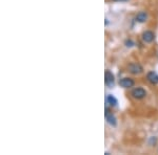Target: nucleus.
Masks as SVG:
<instances>
[{"mask_svg":"<svg viewBox=\"0 0 158 155\" xmlns=\"http://www.w3.org/2000/svg\"><path fill=\"white\" fill-rule=\"evenodd\" d=\"M104 82H106V85L111 87V86L114 85V82H115V79H114V75L112 73L110 70H106L104 72Z\"/></svg>","mask_w":158,"mask_h":155,"instance_id":"obj_3","label":"nucleus"},{"mask_svg":"<svg viewBox=\"0 0 158 155\" xmlns=\"http://www.w3.org/2000/svg\"><path fill=\"white\" fill-rule=\"evenodd\" d=\"M148 20V14L146 12H140L137 14L136 16V21L139 22V23H143Z\"/></svg>","mask_w":158,"mask_h":155,"instance_id":"obj_8","label":"nucleus"},{"mask_svg":"<svg viewBox=\"0 0 158 155\" xmlns=\"http://www.w3.org/2000/svg\"><path fill=\"white\" fill-rule=\"evenodd\" d=\"M119 84H120V86L121 87H123V88H131V87H133L134 86V80L133 79H130V78H123V79H121L120 81H119Z\"/></svg>","mask_w":158,"mask_h":155,"instance_id":"obj_4","label":"nucleus"},{"mask_svg":"<svg viewBox=\"0 0 158 155\" xmlns=\"http://www.w3.org/2000/svg\"><path fill=\"white\" fill-rule=\"evenodd\" d=\"M106 104H109V105L111 106H116L117 105V100L115 98H114V95H106Z\"/></svg>","mask_w":158,"mask_h":155,"instance_id":"obj_9","label":"nucleus"},{"mask_svg":"<svg viewBox=\"0 0 158 155\" xmlns=\"http://www.w3.org/2000/svg\"><path fill=\"white\" fill-rule=\"evenodd\" d=\"M155 39V35L154 33L151 32V30H147L142 34V40H143L146 43H152Z\"/></svg>","mask_w":158,"mask_h":155,"instance_id":"obj_5","label":"nucleus"},{"mask_svg":"<svg viewBox=\"0 0 158 155\" xmlns=\"http://www.w3.org/2000/svg\"><path fill=\"white\" fill-rule=\"evenodd\" d=\"M132 95H133L135 99H137V100H141V99L146 98L147 92L143 88L138 87V88H135V89L132 91Z\"/></svg>","mask_w":158,"mask_h":155,"instance_id":"obj_2","label":"nucleus"},{"mask_svg":"<svg viewBox=\"0 0 158 155\" xmlns=\"http://www.w3.org/2000/svg\"><path fill=\"white\" fill-rule=\"evenodd\" d=\"M153 143H156V137H151V141H150V145H152Z\"/></svg>","mask_w":158,"mask_h":155,"instance_id":"obj_11","label":"nucleus"},{"mask_svg":"<svg viewBox=\"0 0 158 155\" xmlns=\"http://www.w3.org/2000/svg\"><path fill=\"white\" fill-rule=\"evenodd\" d=\"M147 80L149 81L150 83L155 85V84H158V75L154 72H150L147 75Z\"/></svg>","mask_w":158,"mask_h":155,"instance_id":"obj_7","label":"nucleus"},{"mask_svg":"<svg viewBox=\"0 0 158 155\" xmlns=\"http://www.w3.org/2000/svg\"><path fill=\"white\" fill-rule=\"evenodd\" d=\"M124 44H126V46H127V47H133L134 45H135V43H134L133 41H132V40H127Z\"/></svg>","mask_w":158,"mask_h":155,"instance_id":"obj_10","label":"nucleus"},{"mask_svg":"<svg viewBox=\"0 0 158 155\" xmlns=\"http://www.w3.org/2000/svg\"><path fill=\"white\" fill-rule=\"evenodd\" d=\"M106 121H108V123L110 124V125H111V126H116V124H117L116 118L112 113H110L108 107H106Z\"/></svg>","mask_w":158,"mask_h":155,"instance_id":"obj_6","label":"nucleus"},{"mask_svg":"<svg viewBox=\"0 0 158 155\" xmlns=\"http://www.w3.org/2000/svg\"><path fill=\"white\" fill-rule=\"evenodd\" d=\"M129 72L133 73V75H139V73L143 72V68L138 63H131L129 65Z\"/></svg>","mask_w":158,"mask_h":155,"instance_id":"obj_1","label":"nucleus"},{"mask_svg":"<svg viewBox=\"0 0 158 155\" xmlns=\"http://www.w3.org/2000/svg\"><path fill=\"white\" fill-rule=\"evenodd\" d=\"M113 1H127V0H113Z\"/></svg>","mask_w":158,"mask_h":155,"instance_id":"obj_12","label":"nucleus"}]
</instances>
